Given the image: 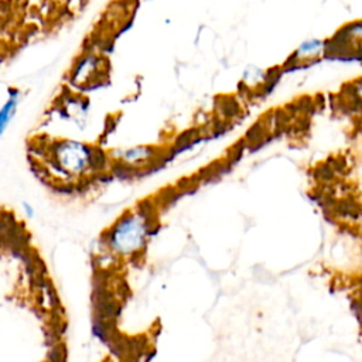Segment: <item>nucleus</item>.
I'll list each match as a JSON object with an SVG mask.
<instances>
[{
	"label": "nucleus",
	"mask_w": 362,
	"mask_h": 362,
	"mask_svg": "<svg viewBox=\"0 0 362 362\" xmlns=\"http://www.w3.org/2000/svg\"><path fill=\"white\" fill-rule=\"evenodd\" d=\"M16 105H17V96H16L14 92H11V98L6 102V105L0 110V134L6 129L10 119L13 117V113L16 110Z\"/></svg>",
	"instance_id": "nucleus-2"
},
{
	"label": "nucleus",
	"mask_w": 362,
	"mask_h": 362,
	"mask_svg": "<svg viewBox=\"0 0 362 362\" xmlns=\"http://www.w3.org/2000/svg\"><path fill=\"white\" fill-rule=\"evenodd\" d=\"M327 51V42L321 40H308L300 45V48L291 55V59L296 62L298 61H314L318 58L322 52Z\"/></svg>",
	"instance_id": "nucleus-1"
}]
</instances>
